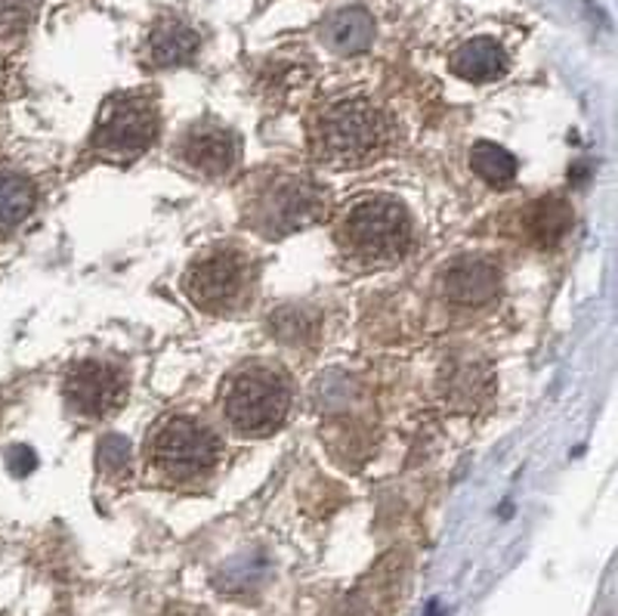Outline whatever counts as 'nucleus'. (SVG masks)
<instances>
[{
    "instance_id": "obj_21",
    "label": "nucleus",
    "mask_w": 618,
    "mask_h": 616,
    "mask_svg": "<svg viewBox=\"0 0 618 616\" xmlns=\"http://www.w3.org/2000/svg\"><path fill=\"white\" fill-rule=\"evenodd\" d=\"M34 465H38V456H34V449H29V446H10L7 449V468H10L13 477L31 475Z\"/></svg>"
},
{
    "instance_id": "obj_12",
    "label": "nucleus",
    "mask_w": 618,
    "mask_h": 616,
    "mask_svg": "<svg viewBox=\"0 0 618 616\" xmlns=\"http://www.w3.org/2000/svg\"><path fill=\"white\" fill-rule=\"evenodd\" d=\"M322 41L340 56H359L374 44V17L362 7H343L322 22Z\"/></svg>"
},
{
    "instance_id": "obj_11",
    "label": "nucleus",
    "mask_w": 618,
    "mask_h": 616,
    "mask_svg": "<svg viewBox=\"0 0 618 616\" xmlns=\"http://www.w3.org/2000/svg\"><path fill=\"white\" fill-rule=\"evenodd\" d=\"M201 47L199 32L192 25H185L180 19H161L146 38L142 56L152 68H177L195 60Z\"/></svg>"
},
{
    "instance_id": "obj_14",
    "label": "nucleus",
    "mask_w": 618,
    "mask_h": 616,
    "mask_svg": "<svg viewBox=\"0 0 618 616\" xmlns=\"http://www.w3.org/2000/svg\"><path fill=\"white\" fill-rule=\"evenodd\" d=\"M525 230L539 245H556L572 230V208L563 199H539L525 211Z\"/></svg>"
},
{
    "instance_id": "obj_5",
    "label": "nucleus",
    "mask_w": 618,
    "mask_h": 616,
    "mask_svg": "<svg viewBox=\"0 0 618 616\" xmlns=\"http://www.w3.org/2000/svg\"><path fill=\"white\" fill-rule=\"evenodd\" d=\"M149 458L170 480H192L214 468L220 458V440L207 425L189 415H177L154 431Z\"/></svg>"
},
{
    "instance_id": "obj_19",
    "label": "nucleus",
    "mask_w": 618,
    "mask_h": 616,
    "mask_svg": "<svg viewBox=\"0 0 618 616\" xmlns=\"http://www.w3.org/2000/svg\"><path fill=\"white\" fill-rule=\"evenodd\" d=\"M96 458H99V465H103L106 471L118 475V471L127 468V461H130V443H127V437H121V434H108V437H103V443L96 446Z\"/></svg>"
},
{
    "instance_id": "obj_9",
    "label": "nucleus",
    "mask_w": 618,
    "mask_h": 616,
    "mask_svg": "<svg viewBox=\"0 0 618 616\" xmlns=\"http://www.w3.org/2000/svg\"><path fill=\"white\" fill-rule=\"evenodd\" d=\"M180 159L204 177L230 174L238 161V140L235 134L216 121H199L185 130Z\"/></svg>"
},
{
    "instance_id": "obj_15",
    "label": "nucleus",
    "mask_w": 618,
    "mask_h": 616,
    "mask_svg": "<svg viewBox=\"0 0 618 616\" xmlns=\"http://www.w3.org/2000/svg\"><path fill=\"white\" fill-rule=\"evenodd\" d=\"M34 183L25 174L0 171V233H10L34 211Z\"/></svg>"
},
{
    "instance_id": "obj_18",
    "label": "nucleus",
    "mask_w": 618,
    "mask_h": 616,
    "mask_svg": "<svg viewBox=\"0 0 618 616\" xmlns=\"http://www.w3.org/2000/svg\"><path fill=\"white\" fill-rule=\"evenodd\" d=\"M486 369L477 363H455L448 369V381H446V391H448V400L451 403H464V406H470L473 400H477L482 391H486Z\"/></svg>"
},
{
    "instance_id": "obj_7",
    "label": "nucleus",
    "mask_w": 618,
    "mask_h": 616,
    "mask_svg": "<svg viewBox=\"0 0 618 616\" xmlns=\"http://www.w3.org/2000/svg\"><path fill=\"white\" fill-rule=\"evenodd\" d=\"M127 396V375L118 365L103 360L75 363L65 375V403L84 418H103L115 412Z\"/></svg>"
},
{
    "instance_id": "obj_3",
    "label": "nucleus",
    "mask_w": 618,
    "mask_h": 616,
    "mask_svg": "<svg viewBox=\"0 0 618 616\" xmlns=\"http://www.w3.org/2000/svg\"><path fill=\"white\" fill-rule=\"evenodd\" d=\"M340 245L362 261H396L412 248V217L396 199H365L340 221Z\"/></svg>"
},
{
    "instance_id": "obj_17",
    "label": "nucleus",
    "mask_w": 618,
    "mask_h": 616,
    "mask_svg": "<svg viewBox=\"0 0 618 616\" xmlns=\"http://www.w3.org/2000/svg\"><path fill=\"white\" fill-rule=\"evenodd\" d=\"M269 332L276 334L281 344H291V348L312 344L319 334V317L303 307H278L269 317Z\"/></svg>"
},
{
    "instance_id": "obj_13",
    "label": "nucleus",
    "mask_w": 618,
    "mask_h": 616,
    "mask_svg": "<svg viewBox=\"0 0 618 616\" xmlns=\"http://www.w3.org/2000/svg\"><path fill=\"white\" fill-rule=\"evenodd\" d=\"M448 65L458 78L486 84V81H498L508 72V53L494 38H473L451 53Z\"/></svg>"
},
{
    "instance_id": "obj_4",
    "label": "nucleus",
    "mask_w": 618,
    "mask_h": 616,
    "mask_svg": "<svg viewBox=\"0 0 618 616\" xmlns=\"http://www.w3.org/2000/svg\"><path fill=\"white\" fill-rule=\"evenodd\" d=\"M158 137V106L146 94H115L96 115L90 142L108 159H137Z\"/></svg>"
},
{
    "instance_id": "obj_1",
    "label": "nucleus",
    "mask_w": 618,
    "mask_h": 616,
    "mask_svg": "<svg viewBox=\"0 0 618 616\" xmlns=\"http://www.w3.org/2000/svg\"><path fill=\"white\" fill-rule=\"evenodd\" d=\"M386 142V118L365 96L331 99L312 121L316 156L338 168L374 159Z\"/></svg>"
},
{
    "instance_id": "obj_16",
    "label": "nucleus",
    "mask_w": 618,
    "mask_h": 616,
    "mask_svg": "<svg viewBox=\"0 0 618 616\" xmlns=\"http://www.w3.org/2000/svg\"><path fill=\"white\" fill-rule=\"evenodd\" d=\"M470 168L489 187H508V183H513V177H516V159L510 156L504 146L489 140H479L470 149Z\"/></svg>"
},
{
    "instance_id": "obj_10",
    "label": "nucleus",
    "mask_w": 618,
    "mask_h": 616,
    "mask_svg": "<svg viewBox=\"0 0 618 616\" xmlns=\"http://www.w3.org/2000/svg\"><path fill=\"white\" fill-rule=\"evenodd\" d=\"M498 288H501V269L482 257H458L443 273L446 298L464 304V307H477V304L492 300Z\"/></svg>"
},
{
    "instance_id": "obj_8",
    "label": "nucleus",
    "mask_w": 618,
    "mask_h": 616,
    "mask_svg": "<svg viewBox=\"0 0 618 616\" xmlns=\"http://www.w3.org/2000/svg\"><path fill=\"white\" fill-rule=\"evenodd\" d=\"M324 211V195L322 190L303 180V177H281L273 190L263 195L260 217L266 233H294V230H303L309 223L319 221V214Z\"/></svg>"
},
{
    "instance_id": "obj_6",
    "label": "nucleus",
    "mask_w": 618,
    "mask_h": 616,
    "mask_svg": "<svg viewBox=\"0 0 618 616\" xmlns=\"http://www.w3.org/2000/svg\"><path fill=\"white\" fill-rule=\"evenodd\" d=\"M247 276H251V267H247L245 254L235 248H214L189 267L183 288L189 300L201 310L226 314L245 298Z\"/></svg>"
},
{
    "instance_id": "obj_20",
    "label": "nucleus",
    "mask_w": 618,
    "mask_h": 616,
    "mask_svg": "<svg viewBox=\"0 0 618 616\" xmlns=\"http://www.w3.org/2000/svg\"><path fill=\"white\" fill-rule=\"evenodd\" d=\"M38 0H0V34L22 32L34 17Z\"/></svg>"
},
{
    "instance_id": "obj_2",
    "label": "nucleus",
    "mask_w": 618,
    "mask_h": 616,
    "mask_svg": "<svg viewBox=\"0 0 618 616\" xmlns=\"http://www.w3.org/2000/svg\"><path fill=\"white\" fill-rule=\"evenodd\" d=\"M291 410V387L281 372L266 365H247L223 387V415L232 431L245 437L273 434Z\"/></svg>"
}]
</instances>
